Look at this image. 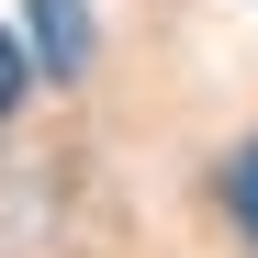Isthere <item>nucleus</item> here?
<instances>
[{"label": "nucleus", "mask_w": 258, "mask_h": 258, "mask_svg": "<svg viewBox=\"0 0 258 258\" xmlns=\"http://www.w3.org/2000/svg\"><path fill=\"white\" fill-rule=\"evenodd\" d=\"M34 56H45L56 79L90 68V0H34Z\"/></svg>", "instance_id": "f257e3e1"}, {"label": "nucleus", "mask_w": 258, "mask_h": 258, "mask_svg": "<svg viewBox=\"0 0 258 258\" xmlns=\"http://www.w3.org/2000/svg\"><path fill=\"white\" fill-rule=\"evenodd\" d=\"M225 202H236V225L258 236V135H247V146H236V168H225Z\"/></svg>", "instance_id": "f03ea898"}, {"label": "nucleus", "mask_w": 258, "mask_h": 258, "mask_svg": "<svg viewBox=\"0 0 258 258\" xmlns=\"http://www.w3.org/2000/svg\"><path fill=\"white\" fill-rule=\"evenodd\" d=\"M23 79H34V56H23V34H0V123H12V101H23Z\"/></svg>", "instance_id": "7ed1b4c3"}]
</instances>
